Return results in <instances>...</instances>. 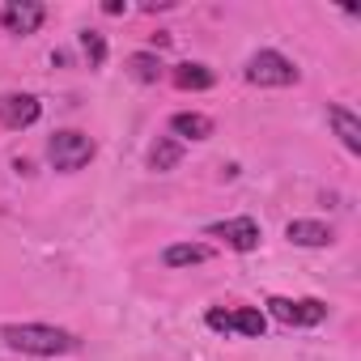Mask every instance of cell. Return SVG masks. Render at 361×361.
Segmentation results:
<instances>
[{"label":"cell","instance_id":"obj_4","mask_svg":"<svg viewBox=\"0 0 361 361\" xmlns=\"http://www.w3.org/2000/svg\"><path fill=\"white\" fill-rule=\"evenodd\" d=\"M268 310H272V319H281V323H289V327H314V323H323L327 319V302H319V298H268Z\"/></svg>","mask_w":361,"mask_h":361},{"label":"cell","instance_id":"obj_5","mask_svg":"<svg viewBox=\"0 0 361 361\" xmlns=\"http://www.w3.org/2000/svg\"><path fill=\"white\" fill-rule=\"evenodd\" d=\"M39 115H43V102L35 94H5V98H0V123L13 128V132L39 123Z\"/></svg>","mask_w":361,"mask_h":361},{"label":"cell","instance_id":"obj_13","mask_svg":"<svg viewBox=\"0 0 361 361\" xmlns=\"http://www.w3.org/2000/svg\"><path fill=\"white\" fill-rule=\"evenodd\" d=\"M204 259H209V247H200V243H174V247H166V264L170 268H196Z\"/></svg>","mask_w":361,"mask_h":361},{"label":"cell","instance_id":"obj_10","mask_svg":"<svg viewBox=\"0 0 361 361\" xmlns=\"http://www.w3.org/2000/svg\"><path fill=\"white\" fill-rule=\"evenodd\" d=\"M178 161H183V145H178L174 136H157L153 149H149V166H153L157 174H166V170H174Z\"/></svg>","mask_w":361,"mask_h":361},{"label":"cell","instance_id":"obj_7","mask_svg":"<svg viewBox=\"0 0 361 361\" xmlns=\"http://www.w3.org/2000/svg\"><path fill=\"white\" fill-rule=\"evenodd\" d=\"M43 18H47V9L39 0H9L5 13H0V22H5L9 35H35L43 26Z\"/></svg>","mask_w":361,"mask_h":361},{"label":"cell","instance_id":"obj_12","mask_svg":"<svg viewBox=\"0 0 361 361\" xmlns=\"http://www.w3.org/2000/svg\"><path fill=\"white\" fill-rule=\"evenodd\" d=\"M213 68L209 64H178L174 68V85L178 90H213Z\"/></svg>","mask_w":361,"mask_h":361},{"label":"cell","instance_id":"obj_3","mask_svg":"<svg viewBox=\"0 0 361 361\" xmlns=\"http://www.w3.org/2000/svg\"><path fill=\"white\" fill-rule=\"evenodd\" d=\"M247 81L251 85H293L298 81V68L281 51H255L247 60Z\"/></svg>","mask_w":361,"mask_h":361},{"label":"cell","instance_id":"obj_18","mask_svg":"<svg viewBox=\"0 0 361 361\" xmlns=\"http://www.w3.org/2000/svg\"><path fill=\"white\" fill-rule=\"evenodd\" d=\"M128 5H119V0H106V5H102V13H111V18H119Z\"/></svg>","mask_w":361,"mask_h":361},{"label":"cell","instance_id":"obj_16","mask_svg":"<svg viewBox=\"0 0 361 361\" xmlns=\"http://www.w3.org/2000/svg\"><path fill=\"white\" fill-rule=\"evenodd\" d=\"M81 51H85L90 68H102L106 64V39L98 30H81Z\"/></svg>","mask_w":361,"mask_h":361},{"label":"cell","instance_id":"obj_9","mask_svg":"<svg viewBox=\"0 0 361 361\" xmlns=\"http://www.w3.org/2000/svg\"><path fill=\"white\" fill-rule=\"evenodd\" d=\"M285 234L298 247H327L331 243V226H323V221H289Z\"/></svg>","mask_w":361,"mask_h":361},{"label":"cell","instance_id":"obj_1","mask_svg":"<svg viewBox=\"0 0 361 361\" xmlns=\"http://www.w3.org/2000/svg\"><path fill=\"white\" fill-rule=\"evenodd\" d=\"M0 340L18 353H30V357H60V353L77 348V336L64 327H51V323H5Z\"/></svg>","mask_w":361,"mask_h":361},{"label":"cell","instance_id":"obj_8","mask_svg":"<svg viewBox=\"0 0 361 361\" xmlns=\"http://www.w3.org/2000/svg\"><path fill=\"white\" fill-rule=\"evenodd\" d=\"M327 123L336 128V136L348 153H361V119L348 106H327Z\"/></svg>","mask_w":361,"mask_h":361},{"label":"cell","instance_id":"obj_15","mask_svg":"<svg viewBox=\"0 0 361 361\" xmlns=\"http://www.w3.org/2000/svg\"><path fill=\"white\" fill-rule=\"evenodd\" d=\"M128 73H132L140 85H153V81L161 77V60H157L153 51H136V56H128Z\"/></svg>","mask_w":361,"mask_h":361},{"label":"cell","instance_id":"obj_14","mask_svg":"<svg viewBox=\"0 0 361 361\" xmlns=\"http://www.w3.org/2000/svg\"><path fill=\"white\" fill-rule=\"evenodd\" d=\"M230 327H234L238 336L259 340V336H264V327H268V319H264L255 306H238V310H230Z\"/></svg>","mask_w":361,"mask_h":361},{"label":"cell","instance_id":"obj_6","mask_svg":"<svg viewBox=\"0 0 361 361\" xmlns=\"http://www.w3.org/2000/svg\"><path fill=\"white\" fill-rule=\"evenodd\" d=\"M209 234H213V238H221V243H226V247H234V251H255V247H259V226H255L251 217L213 221V226H209Z\"/></svg>","mask_w":361,"mask_h":361},{"label":"cell","instance_id":"obj_2","mask_svg":"<svg viewBox=\"0 0 361 361\" xmlns=\"http://www.w3.org/2000/svg\"><path fill=\"white\" fill-rule=\"evenodd\" d=\"M90 157H94V140H90L85 132H77V128H64V132H56V136L47 140V161H51L56 170H64V174L90 166Z\"/></svg>","mask_w":361,"mask_h":361},{"label":"cell","instance_id":"obj_11","mask_svg":"<svg viewBox=\"0 0 361 361\" xmlns=\"http://www.w3.org/2000/svg\"><path fill=\"white\" fill-rule=\"evenodd\" d=\"M170 128H174L178 136H192V140H209V136H213V119H209V115H196V111L170 115Z\"/></svg>","mask_w":361,"mask_h":361},{"label":"cell","instance_id":"obj_17","mask_svg":"<svg viewBox=\"0 0 361 361\" xmlns=\"http://www.w3.org/2000/svg\"><path fill=\"white\" fill-rule=\"evenodd\" d=\"M209 327L221 331V336H230V331H234V327H230V310H209Z\"/></svg>","mask_w":361,"mask_h":361}]
</instances>
